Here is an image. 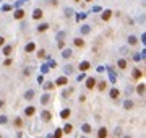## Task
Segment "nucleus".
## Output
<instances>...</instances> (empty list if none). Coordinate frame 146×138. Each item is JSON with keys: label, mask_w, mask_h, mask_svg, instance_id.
<instances>
[{"label": "nucleus", "mask_w": 146, "mask_h": 138, "mask_svg": "<svg viewBox=\"0 0 146 138\" xmlns=\"http://www.w3.org/2000/svg\"><path fill=\"white\" fill-rule=\"evenodd\" d=\"M101 18L104 20V21H109V20L112 18V10H104V13H102Z\"/></svg>", "instance_id": "f257e3e1"}, {"label": "nucleus", "mask_w": 146, "mask_h": 138, "mask_svg": "<svg viewBox=\"0 0 146 138\" xmlns=\"http://www.w3.org/2000/svg\"><path fill=\"white\" fill-rule=\"evenodd\" d=\"M33 18H34V20H41V18H42V10L36 8L34 11H33Z\"/></svg>", "instance_id": "f03ea898"}, {"label": "nucleus", "mask_w": 146, "mask_h": 138, "mask_svg": "<svg viewBox=\"0 0 146 138\" xmlns=\"http://www.w3.org/2000/svg\"><path fill=\"white\" fill-rule=\"evenodd\" d=\"M94 86H96V80H94V78H88V81H86V88H88V89H92Z\"/></svg>", "instance_id": "7ed1b4c3"}, {"label": "nucleus", "mask_w": 146, "mask_h": 138, "mask_svg": "<svg viewBox=\"0 0 146 138\" xmlns=\"http://www.w3.org/2000/svg\"><path fill=\"white\" fill-rule=\"evenodd\" d=\"M97 138H107V128H99V132H97Z\"/></svg>", "instance_id": "20e7f679"}, {"label": "nucleus", "mask_w": 146, "mask_h": 138, "mask_svg": "<svg viewBox=\"0 0 146 138\" xmlns=\"http://www.w3.org/2000/svg\"><path fill=\"white\" fill-rule=\"evenodd\" d=\"M109 94H110V98H112V99H117V98L120 96V91L117 89V88H114V89H110Z\"/></svg>", "instance_id": "39448f33"}, {"label": "nucleus", "mask_w": 146, "mask_h": 138, "mask_svg": "<svg viewBox=\"0 0 146 138\" xmlns=\"http://www.w3.org/2000/svg\"><path fill=\"white\" fill-rule=\"evenodd\" d=\"M128 44H130V46H136L138 44V37L136 36H128Z\"/></svg>", "instance_id": "423d86ee"}, {"label": "nucleus", "mask_w": 146, "mask_h": 138, "mask_svg": "<svg viewBox=\"0 0 146 138\" xmlns=\"http://www.w3.org/2000/svg\"><path fill=\"white\" fill-rule=\"evenodd\" d=\"M117 65H119V68H120V70H125V68H127V60L120 59L119 62H117Z\"/></svg>", "instance_id": "0eeeda50"}, {"label": "nucleus", "mask_w": 146, "mask_h": 138, "mask_svg": "<svg viewBox=\"0 0 146 138\" xmlns=\"http://www.w3.org/2000/svg\"><path fill=\"white\" fill-rule=\"evenodd\" d=\"M89 67H91V65H89V62H81V65H80V70H81V72H86V70H89Z\"/></svg>", "instance_id": "6e6552de"}, {"label": "nucleus", "mask_w": 146, "mask_h": 138, "mask_svg": "<svg viewBox=\"0 0 146 138\" xmlns=\"http://www.w3.org/2000/svg\"><path fill=\"white\" fill-rule=\"evenodd\" d=\"M131 76H133V80H140V78H141V72H140L138 68H135L133 73H131Z\"/></svg>", "instance_id": "1a4fd4ad"}, {"label": "nucleus", "mask_w": 146, "mask_h": 138, "mask_svg": "<svg viewBox=\"0 0 146 138\" xmlns=\"http://www.w3.org/2000/svg\"><path fill=\"white\" fill-rule=\"evenodd\" d=\"M42 119L46 120V122H49V120L52 119V114H50V112H47V110H44V112H42Z\"/></svg>", "instance_id": "9d476101"}, {"label": "nucleus", "mask_w": 146, "mask_h": 138, "mask_svg": "<svg viewBox=\"0 0 146 138\" xmlns=\"http://www.w3.org/2000/svg\"><path fill=\"white\" fill-rule=\"evenodd\" d=\"M73 44H75V46H76V47H83V46H84V42H83V39H80V37H76V39L73 41Z\"/></svg>", "instance_id": "9b49d317"}, {"label": "nucleus", "mask_w": 146, "mask_h": 138, "mask_svg": "<svg viewBox=\"0 0 146 138\" xmlns=\"http://www.w3.org/2000/svg\"><path fill=\"white\" fill-rule=\"evenodd\" d=\"M47 29H49V25H47V23H42L41 26L37 28V31H39V33H44V31H47Z\"/></svg>", "instance_id": "f8f14e48"}, {"label": "nucleus", "mask_w": 146, "mask_h": 138, "mask_svg": "<svg viewBox=\"0 0 146 138\" xmlns=\"http://www.w3.org/2000/svg\"><path fill=\"white\" fill-rule=\"evenodd\" d=\"M23 16H24V11H23V10H18V11L15 13V18L16 20H21Z\"/></svg>", "instance_id": "ddd939ff"}, {"label": "nucleus", "mask_w": 146, "mask_h": 138, "mask_svg": "<svg viewBox=\"0 0 146 138\" xmlns=\"http://www.w3.org/2000/svg\"><path fill=\"white\" fill-rule=\"evenodd\" d=\"M34 112H36V109H34V107L31 106V107H28V109H26V115H28V117H31V115H33Z\"/></svg>", "instance_id": "4468645a"}, {"label": "nucleus", "mask_w": 146, "mask_h": 138, "mask_svg": "<svg viewBox=\"0 0 146 138\" xmlns=\"http://www.w3.org/2000/svg\"><path fill=\"white\" fill-rule=\"evenodd\" d=\"M145 89H146V86H145V84H140V86L136 88L138 94H145Z\"/></svg>", "instance_id": "2eb2a0df"}, {"label": "nucleus", "mask_w": 146, "mask_h": 138, "mask_svg": "<svg viewBox=\"0 0 146 138\" xmlns=\"http://www.w3.org/2000/svg\"><path fill=\"white\" fill-rule=\"evenodd\" d=\"M67 81H68V80H67L65 76H60V78L57 80V84H67Z\"/></svg>", "instance_id": "dca6fc26"}, {"label": "nucleus", "mask_w": 146, "mask_h": 138, "mask_svg": "<svg viewBox=\"0 0 146 138\" xmlns=\"http://www.w3.org/2000/svg\"><path fill=\"white\" fill-rule=\"evenodd\" d=\"M34 49H36V46H34V44L31 42V44H28V46H26V52H33Z\"/></svg>", "instance_id": "f3484780"}, {"label": "nucleus", "mask_w": 146, "mask_h": 138, "mask_svg": "<svg viewBox=\"0 0 146 138\" xmlns=\"http://www.w3.org/2000/svg\"><path fill=\"white\" fill-rule=\"evenodd\" d=\"M83 132H84V133H89V132H91V127H89L88 123H84V125H83Z\"/></svg>", "instance_id": "a211bd4d"}, {"label": "nucleus", "mask_w": 146, "mask_h": 138, "mask_svg": "<svg viewBox=\"0 0 146 138\" xmlns=\"http://www.w3.org/2000/svg\"><path fill=\"white\" fill-rule=\"evenodd\" d=\"M72 128H73L72 125H70V123H67V125H65V128H63V132H65V133H70V132H72Z\"/></svg>", "instance_id": "6ab92c4d"}, {"label": "nucleus", "mask_w": 146, "mask_h": 138, "mask_svg": "<svg viewBox=\"0 0 146 138\" xmlns=\"http://www.w3.org/2000/svg\"><path fill=\"white\" fill-rule=\"evenodd\" d=\"M97 88H99V91H104V89H106V81H101L99 84H97Z\"/></svg>", "instance_id": "aec40b11"}, {"label": "nucleus", "mask_w": 146, "mask_h": 138, "mask_svg": "<svg viewBox=\"0 0 146 138\" xmlns=\"http://www.w3.org/2000/svg\"><path fill=\"white\" fill-rule=\"evenodd\" d=\"M3 54H5V55H10V54H11V47L7 46L5 49H3Z\"/></svg>", "instance_id": "412c9836"}, {"label": "nucleus", "mask_w": 146, "mask_h": 138, "mask_svg": "<svg viewBox=\"0 0 146 138\" xmlns=\"http://www.w3.org/2000/svg\"><path fill=\"white\" fill-rule=\"evenodd\" d=\"M68 115H70V110H68V109H65L63 112H62V117H63V119H67Z\"/></svg>", "instance_id": "4be33fe9"}, {"label": "nucleus", "mask_w": 146, "mask_h": 138, "mask_svg": "<svg viewBox=\"0 0 146 138\" xmlns=\"http://www.w3.org/2000/svg\"><path fill=\"white\" fill-rule=\"evenodd\" d=\"M131 107H133V102H131V101L125 102V109H131Z\"/></svg>", "instance_id": "5701e85b"}, {"label": "nucleus", "mask_w": 146, "mask_h": 138, "mask_svg": "<svg viewBox=\"0 0 146 138\" xmlns=\"http://www.w3.org/2000/svg\"><path fill=\"white\" fill-rule=\"evenodd\" d=\"M15 125H16V127H21V125H23V120H21V119H16V120H15Z\"/></svg>", "instance_id": "b1692460"}, {"label": "nucleus", "mask_w": 146, "mask_h": 138, "mask_svg": "<svg viewBox=\"0 0 146 138\" xmlns=\"http://www.w3.org/2000/svg\"><path fill=\"white\" fill-rule=\"evenodd\" d=\"M62 132H63V130H57V133H55V138H62Z\"/></svg>", "instance_id": "393cba45"}, {"label": "nucleus", "mask_w": 146, "mask_h": 138, "mask_svg": "<svg viewBox=\"0 0 146 138\" xmlns=\"http://www.w3.org/2000/svg\"><path fill=\"white\" fill-rule=\"evenodd\" d=\"M81 31H83V33H89V26H83Z\"/></svg>", "instance_id": "a878e982"}, {"label": "nucleus", "mask_w": 146, "mask_h": 138, "mask_svg": "<svg viewBox=\"0 0 146 138\" xmlns=\"http://www.w3.org/2000/svg\"><path fill=\"white\" fill-rule=\"evenodd\" d=\"M37 55H39V57H41V59H42V57H44V55H46V52H44V50H39V54H37Z\"/></svg>", "instance_id": "bb28decb"}, {"label": "nucleus", "mask_w": 146, "mask_h": 138, "mask_svg": "<svg viewBox=\"0 0 146 138\" xmlns=\"http://www.w3.org/2000/svg\"><path fill=\"white\" fill-rule=\"evenodd\" d=\"M26 98H28V99H31V98H33V91H28V94H26Z\"/></svg>", "instance_id": "cd10ccee"}, {"label": "nucleus", "mask_w": 146, "mask_h": 138, "mask_svg": "<svg viewBox=\"0 0 146 138\" xmlns=\"http://www.w3.org/2000/svg\"><path fill=\"white\" fill-rule=\"evenodd\" d=\"M63 57H70V50H65V52H63Z\"/></svg>", "instance_id": "c85d7f7f"}, {"label": "nucleus", "mask_w": 146, "mask_h": 138, "mask_svg": "<svg viewBox=\"0 0 146 138\" xmlns=\"http://www.w3.org/2000/svg\"><path fill=\"white\" fill-rule=\"evenodd\" d=\"M3 42H5V39H3V37H0V46H3Z\"/></svg>", "instance_id": "c756f323"}, {"label": "nucleus", "mask_w": 146, "mask_h": 138, "mask_svg": "<svg viewBox=\"0 0 146 138\" xmlns=\"http://www.w3.org/2000/svg\"><path fill=\"white\" fill-rule=\"evenodd\" d=\"M0 107H3V101H0Z\"/></svg>", "instance_id": "7c9ffc66"}, {"label": "nucleus", "mask_w": 146, "mask_h": 138, "mask_svg": "<svg viewBox=\"0 0 146 138\" xmlns=\"http://www.w3.org/2000/svg\"><path fill=\"white\" fill-rule=\"evenodd\" d=\"M143 39H145V42H146V34H145V36H143Z\"/></svg>", "instance_id": "2f4dec72"}, {"label": "nucleus", "mask_w": 146, "mask_h": 138, "mask_svg": "<svg viewBox=\"0 0 146 138\" xmlns=\"http://www.w3.org/2000/svg\"><path fill=\"white\" fill-rule=\"evenodd\" d=\"M123 138H131V137H128V135H127V137H123Z\"/></svg>", "instance_id": "473e14b6"}, {"label": "nucleus", "mask_w": 146, "mask_h": 138, "mask_svg": "<svg viewBox=\"0 0 146 138\" xmlns=\"http://www.w3.org/2000/svg\"><path fill=\"white\" fill-rule=\"evenodd\" d=\"M86 2H91V0H86Z\"/></svg>", "instance_id": "72a5a7b5"}, {"label": "nucleus", "mask_w": 146, "mask_h": 138, "mask_svg": "<svg viewBox=\"0 0 146 138\" xmlns=\"http://www.w3.org/2000/svg\"><path fill=\"white\" fill-rule=\"evenodd\" d=\"M0 138H2V137H0Z\"/></svg>", "instance_id": "f704fd0d"}]
</instances>
